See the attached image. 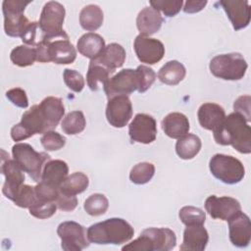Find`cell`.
Here are the masks:
<instances>
[{"mask_svg": "<svg viewBox=\"0 0 251 251\" xmlns=\"http://www.w3.org/2000/svg\"><path fill=\"white\" fill-rule=\"evenodd\" d=\"M247 123L240 114H229L213 131L215 141L221 145H231L243 154L251 153V128Z\"/></svg>", "mask_w": 251, "mask_h": 251, "instance_id": "cell-1", "label": "cell"}, {"mask_svg": "<svg viewBox=\"0 0 251 251\" xmlns=\"http://www.w3.org/2000/svg\"><path fill=\"white\" fill-rule=\"evenodd\" d=\"M86 234L91 243L119 245L129 241L134 234V229L126 220L111 218L91 225Z\"/></svg>", "mask_w": 251, "mask_h": 251, "instance_id": "cell-2", "label": "cell"}, {"mask_svg": "<svg viewBox=\"0 0 251 251\" xmlns=\"http://www.w3.org/2000/svg\"><path fill=\"white\" fill-rule=\"evenodd\" d=\"M175 232L167 227H149L138 238L125 245L122 250L130 251H170L176 247Z\"/></svg>", "mask_w": 251, "mask_h": 251, "instance_id": "cell-3", "label": "cell"}, {"mask_svg": "<svg viewBox=\"0 0 251 251\" xmlns=\"http://www.w3.org/2000/svg\"><path fill=\"white\" fill-rule=\"evenodd\" d=\"M36 48V61L40 63L53 62L58 65H67L75 62L76 50L69 38L44 39Z\"/></svg>", "mask_w": 251, "mask_h": 251, "instance_id": "cell-4", "label": "cell"}, {"mask_svg": "<svg viewBox=\"0 0 251 251\" xmlns=\"http://www.w3.org/2000/svg\"><path fill=\"white\" fill-rule=\"evenodd\" d=\"M12 155L25 173L36 182L41 179L42 170L50 156L45 152H37L27 143H17L12 147Z\"/></svg>", "mask_w": 251, "mask_h": 251, "instance_id": "cell-5", "label": "cell"}, {"mask_svg": "<svg viewBox=\"0 0 251 251\" xmlns=\"http://www.w3.org/2000/svg\"><path fill=\"white\" fill-rule=\"evenodd\" d=\"M247 67L248 65L240 53L217 55L209 64L212 75L225 80H239L243 78Z\"/></svg>", "mask_w": 251, "mask_h": 251, "instance_id": "cell-6", "label": "cell"}, {"mask_svg": "<svg viewBox=\"0 0 251 251\" xmlns=\"http://www.w3.org/2000/svg\"><path fill=\"white\" fill-rule=\"evenodd\" d=\"M211 174L226 184H235L245 176L243 164L233 156L215 154L209 162Z\"/></svg>", "mask_w": 251, "mask_h": 251, "instance_id": "cell-7", "label": "cell"}, {"mask_svg": "<svg viewBox=\"0 0 251 251\" xmlns=\"http://www.w3.org/2000/svg\"><path fill=\"white\" fill-rule=\"evenodd\" d=\"M65 15V8L59 2L49 1L43 6L38 23L45 39L69 38V35L63 29Z\"/></svg>", "mask_w": 251, "mask_h": 251, "instance_id": "cell-8", "label": "cell"}, {"mask_svg": "<svg viewBox=\"0 0 251 251\" xmlns=\"http://www.w3.org/2000/svg\"><path fill=\"white\" fill-rule=\"evenodd\" d=\"M31 1L4 0L2 11L4 15V30L11 37H22L24 31L30 24L24 15L25 7Z\"/></svg>", "mask_w": 251, "mask_h": 251, "instance_id": "cell-9", "label": "cell"}, {"mask_svg": "<svg viewBox=\"0 0 251 251\" xmlns=\"http://www.w3.org/2000/svg\"><path fill=\"white\" fill-rule=\"evenodd\" d=\"M57 234L61 238V247L65 251H80L89 246L84 226L76 222L61 223L58 226Z\"/></svg>", "mask_w": 251, "mask_h": 251, "instance_id": "cell-10", "label": "cell"}, {"mask_svg": "<svg viewBox=\"0 0 251 251\" xmlns=\"http://www.w3.org/2000/svg\"><path fill=\"white\" fill-rule=\"evenodd\" d=\"M139 81L136 70L124 69L110 77L104 85V91L108 99L117 95H129L138 90Z\"/></svg>", "mask_w": 251, "mask_h": 251, "instance_id": "cell-11", "label": "cell"}, {"mask_svg": "<svg viewBox=\"0 0 251 251\" xmlns=\"http://www.w3.org/2000/svg\"><path fill=\"white\" fill-rule=\"evenodd\" d=\"M128 135L133 142L149 144L157 136V124L155 119L147 114L138 113L128 126Z\"/></svg>", "mask_w": 251, "mask_h": 251, "instance_id": "cell-12", "label": "cell"}, {"mask_svg": "<svg viewBox=\"0 0 251 251\" xmlns=\"http://www.w3.org/2000/svg\"><path fill=\"white\" fill-rule=\"evenodd\" d=\"M132 117V105L126 95H117L108 99L106 118L114 127H124Z\"/></svg>", "mask_w": 251, "mask_h": 251, "instance_id": "cell-13", "label": "cell"}, {"mask_svg": "<svg viewBox=\"0 0 251 251\" xmlns=\"http://www.w3.org/2000/svg\"><path fill=\"white\" fill-rule=\"evenodd\" d=\"M133 48L138 60L148 65L158 63L165 55V47L160 40L142 34L135 37Z\"/></svg>", "mask_w": 251, "mask_h": 251, "instance_id": "cell-14", "label": "cell"}, {"mask_svg": "<svg viewBox=\"0 0 251 251\" xmlns=\"http://www.w3.org/2000/svg\"><path fill=\"white\" fill-rule=\"evenodd\" d=\"M205 209L213 219L228 221L241 211V206L240 203L232 197L211 195L205 201Z\"/></svg>", "mask_w": 251, "mask_h": 251, "instance_id": "cell-15", "label": "cell"}, {"mask_svg": "<svg viewBox=\"0 0 251 251\" xmlns=\"http://www.w3.org/2000/svg\"><path fill=\"white\" fill-rule=\"evenodd\" d=\"M1 173L5 176V182L3 184L2 192L8 199L13 201L19 189L24 184V171L15 160H11L10 158L4 160L2 158Z\"/></svg>", "mask_w": 251, "mask_h": 251, "instance_id": "cell-16", "label": "cell"}, {"mask_svg": "<svg viewBox=\"0 0 251 251\" xmlns=\"http://www.w3.org/2000/svg\"><path fill=\"white\" fill-rule=\"evenodd\" d=\"M227 222L230 242L239 248L248 246L251 240V222L249 217L240 211Z\"/></svg>", "mask_w": 251, "mask_h": 251, "instance_id": "cell-17", "label": "cell"}, {"mask_svg": "<svg viewBox=\"0 0 251 251\" xmlns=\"http://www.w3.org/2000/svg\"><path fill=\"white\" fill-rule=\"evenodd\" d=\"M226 13L235 30L245 28L250 23V5L247 0H221L218 2Z\"/></svg>", "mask_w": 251, "mask_h": 251, "instance_id": "cell-18", "label": "cell"}, {"mask_svg": "<svg viewBox=\"0 0 251 251\" xmlns=\"http://www.w3.org/2000/svg\"><path fill=\"white\" fill-rule=\"evenodd\" d=\"M68 174L69 167L65 161L50 159L43 167L40 181L51 187L60 189L62 183L67 178Z\"/></svg>", "mask_w": 251, "mask_h": 251, "instance_id": "cell-19", "label": "cell"}, {"mask_svg": "<svg viewBox=\"0 0 251 251\" xmlns=\"http://www.w3.org/2000/svg\"><path fill=\"white\" fill-rule=\"evenodd\" d=\"M197 117L203 128L215 131L226 118V112L216 103H204L199 107Z\"/></svg>", "mask_w": 251, "mask_h": 251, "instance_id": "cell-20", "label": "cell"}, {"mask_svg": "<svg viewBox=\"0 0 251 251\" xmlns=\"http://www.w3.org/2000/svg\"><path fill=\"white\" fill-rule=\"evenodd\" d=\"M209 234L202 226H187L183 231L181 251H203L208 243Z\"/></svg>", "mask_w": 251, "mask_h": 251, "instance_id": "cell-21", "label": "cell"}, {"mask_svg": "<svg viewBox=\"0 0 251 251\" xmlns=\"http://www.w3.org/2000/svg\"><path fill=\"white\" fill-rule=\"evenodd\" d=\"M162 129L171 138L178 139L188 133L190 126L185 115L178 112L168 114L161 123Z\"/></svg>", "mask_w": 251, "mask_h": 251, "instance_id": "cell-22", "label": "cell"}, {"mask_svg": "<svg viewBox=\"0 0 251 251\" xmlns=\"http://www.w3.org/2000/svg\"><path fill=\"white\" fill-rule=\"evenodd\" d=\"M163 21L160 12L152 7H145L137 15L136 26L140 34L147 36L157 32L161 28Z\"/></svg>", "mask_w": 251, "mask_h": 251, "instance_id": "cell-23", "label": "cell"}, {"mask_svg": "<svg viewBox=\"0 0 251 251\" xmlns=\"http://www.w3.org/2000/svg\"><path fill=\"white\" fill-rule=\"evenodd\" d=\"M76 47L82 56L94 60L102 54L106 45L105 40L101 35L95 32H87L80 36L76 43Z\"/></svg>", "mask_w": 251, "mask_h": 251, "instance_id": "cell-24", "label": "cell"}, {"mask_svg": "<svg viewBox=\"0 0 251 251\" xmlns=\"http://www.w3.org/2000/svg\"><path fill=\"white\" fill-rule=\"evenodd\" d=\"M94 60L114 73L116 69L124 65L126 61V50L118 43H110L105 47L102 54Z\"/></svg>", "mask_w": 251, "mask_h": 251, "instance_id": "cell-25", "label": "cell"}, {"mask_svg": "<svg viewBox=\"0 0 251 251\" xmlns=\"http://www.w3.org/2000/svg\"><path fill=\"white\" fill-rule=\"evenodd\" d=\"M39 106L51 129L53 130L56 128L65 114V107L62 99L55 96H48L39 103Z\"/></svg>", "mask_w": 251, "mask_h": 251, "instance_id": "cell-26", "label": "cell"}, {"mask_svg": "<svg viewBox=\"0 0 251 251\" xmlns=\"http://www.w3.org/2000/svg\"><path fill=\"white\" fill-rule=\"evenodd\" d=\"M184 66L176 60L167 62L158 72V78L161 82L168 85L178 84L185 76Z\"/></svg>", "mask_w": 251, "mask_h": 251, "instance_id": "cell-27", "label": "cell"}, {"mask_svg": "<svg viewBox=\"0 0 251 251\" xmlns=\"http://www.w3.org/2000/svg\"><path fill=\"white\" fill-rule=\"evenodd\" d=\"M111 74H113V72L109 69L98 63L96 60H91L86 74V81L90 90L97 91L101 86L104 87L105 83L110 78Z\"/></svg>", "mask_w": 251, "mask_h": 251, "instance_id": "cell-28", "label": "cell"}, {"mask_svg": "<svg viewBox=\"0 0 251 251\" xmlns=\"http://www.w3.org/2000/svg\"><path fill=\"white\" fill-rule=\"evenodd\" d=\"M103 11L95 4L84 6L79 13V24L81 27L88 31L98 29L103 24Z\"/></svg>", "mask_w": 251, "mask_h": 251, "instance_id": "cell-29", "label": "cell"}, {"mask_svg": "<svg viewBox=\"0 0 251 251\" xmlns=\"http://www.w3.org/2000/svg\"><path fill=\"white\" fill-rule=\"evenodd\" d=\"M201 146V139L197 135L187 133L176 141V152L180 159L190 160L199 153Z\"/></svg>", "mask_w": 251, "mask_h": 251, "instance_id": "cell-30", "label": "cell"}, {"mask_svg": "<svg viewBox=\"0 0 251 251\" xmlns=\"http://www.w3.org/2000/svg\"><path fill=\"white\" fill-rule=\"evenodd\" d=\"M88 184L89 180L87 176L81 172H75L67 176L62 183L60 190L67 194L76 195L83 192L88 187Z\"/></svg>", "mask_w": 251, "mask_h": 251, "instance_id": "cell-31", "label": "cell"}, {"mask_svg": "<svg viewBox=\"0 0 251 251\" xmlns=\"http://www.w3.org/2000/svg\"><path fill=\"white\" fill-rule=\"evenodd\" d=\"M10 59L14 65L19 67L31 66L37 59L36 48L27 45L17 46L11 51Z\"/></svg>", "mask_w": 251, "mask_h": 251, "instance_id": "cell-32", "label": "cell"}, {"mask_svg": "<svg viewBox=\"0 0 251 251\" xmlns=\"http://www.w3.org/2000/svg\"><path fill=\"white\" fill-rule=\"evenodd\" d=\"M86 125L84 115L81 111H73L66 115L62 121V129L65 133L75 135L80 133Z\"/></svg>", "mask_w": 251, "mask_h": 251, "instance_id": "cell-33", "label": "cell"}, {"mask_svg": "<svg viewBox=\"0 0 251 251\" xmlns=\"http://www.w3.org/2000/svg\"><path fill=\"white\" fill-rule=\"evenodd\" d=\"M155 174V167L152 163L141 162L132 167L129 173V179L135 184H145L151 180Z\"/></svg>", "mask_w": 251, "mask_h": 251, "instance_id": "cell-34", "label": "cell"}, {"mask_svg": "<svg viewBox=\"0 0 251 251\" xmlns=\"http://www.w3.org/2000/svg\"><path fill=\"white\" fill-rule=\"evenodd\" d=\"M109 207V201L104 194L94 193L91 194L85 201L83 208L90 216H101L106 213Z\"/></svg>", "mask_w": 251, "mask_h": 251, "instance_id": "cell-35", "label": "cell"}, {"mask_svg": "<svg viewBox=\"0 0 251 251\" xmlns=\"http://www.w3.org/2000/svg\"><path fill=\"white\" fill-rule=\"evenodd\" d=\"M179 220L182 224L187 226H202L205 223V212L197 207L184 206L178 212Z\"/></svg>", "mask_w": 251, "mask_h": 251, "instance_id": "cell-36", "label": "cell"}, {"mask_svg": "<svg viewBox=\"0 0 251 251\" xmlns=\"http://www.w3.org/2000/svg\"><path fill=\"white\" fill-rule=\"evenodd\" d=\"M21 38L25 44L37 47L45 39V35L40 29L38 22H30Z\"/></svg>", "mask_w": 251, "mask_h": 251, "instance_id": "cell-37", "label": "cell"}, {"mask_svg": "<svg viewBox=\"0 0 251 251\" xmlns=\"http://www.w3.org/2000/svg\"><path fill=\"white\" fill-rule=\"evenodd\" d=\"M29 214L37 219H48L52 217L57 210L55 202L37 200L29 208Z\"/></svg>", "mask_w": 251, "mask_h": 251, "instance_id": "cell-38", "label": "cell"}, {"mask_svg": "<svg viewBox=\"0 0 251 251\" xmlns=\"http://www.w3.org/2000/svg\"><path fill=\"white\" fill-rule=\"evenodd\" d=\"M35 189L33 186L23 184L22 187L19 189L16 197L14 198L13 202L21 207V208H29L31 205L34 204L36 201Z\"/></svg>", "mask_w": 251, "mask_h": 251, "instance_id": "cell-39", "label": "cell"}, {"mask_svg": "<svg viewBox=\"0 0 251 251\" xmlns=\"http://www.w3.org/2000/svg\"><path fill=\"white\" fill-rule=\"evenodd\" d=\"M40 142L43 148L47 151H56L63 148L66 144V138L59 132L54 130H49L40 138Z\"/></svg>", "mask_w": 251, "mask_h": 251, "instance_id": "cell-40", "label": "cell"}, {"mask_svg": "<svg viewBox=\"0 0 251 251\" xmlns=\"http://www.w3.org/2000/svg\"><path fill=\"white\" fill-rule=\"evenodd\" d=\"M136 72H137L138 81H139V86L137 91L140 93H143L147 91L151 87V85L154 83L156 79V74L153 71V69L144 65L138 66L136 69Z\"/></svg>", "mask_w": 251, "mask_h": 251, "instance_id": "cell-41", "label": "cell"}, {"mask_svg": "<svg viewBox=\"0 0 251 251\" xmlns=\"http://www.w3.org/2000/svg\"><path fill=\"white\" fill-rule=\"evenodd\" d=\"M150 5L152 8L161 11L167 17H175L181 9L183 5L182 0H172V1H150Z\"/></svg>", "mask_w": 251, "mask_h": 251, "instance_id": "cell-42", "label": "cell"}, {"mask_svg": "<svg viewBox=\"0 0 251 251\" xmlns=\"http://www.w3.org/2000/svg\"><path fill=\"white\" fill-rule=\"evenodd\" d=\"M66 85L74 92H80L84 87V79L80 73L75 70L66 69L63 74Z\"/></svg>", "mask_w": 251, "mask_h": 251, "instance_id": "cell-43", "label": "cell"}, {"mask_svg": "<svg viewBox=\"0 0 251 251\" xmlns=\"http://www.w3.org/2000/svg\"><path fill=\"white\" fill-rule=\"evenodd\" d=\"M35 189V195L37 200L40 201H51V202H55L60 189L58 188H54L51 187L45 183H43L42 181H39L36 186H34Z\"/></svg>", "mask_w": 251, "mask_h": 251, "instance_id": "cell-44", "label": "cell"}, {"mask_svg": "<svg viewBox=\"0 0 251 251\" xmlns=\"http://www.w3.org/2000/svg\"><path fill=\"white\" fill-rule=\"evenodd\" d=\"M55 203L60 210L65 212H71V211H74L77 206V199L75 195L67 194L60 190L55 200Z\"/></svg>", "mask_w": 251, "mask_h": 251, "instance_id": "cell-45", "label": "cell"}, {"mask_svg": "<svg viewBox=\"0 0 251 251\" xmlns=\"http://www.w3.org/2000/svg\"><path fill=\"white\" fill-rule=\"evenodd\" d=\"M6 97L12 104L20 108H26L28 106V99L24 89L20 87L12 88L6 92Z\"/></svg>", "mask_w": 251, "mask_h": 251, "instance_id": "cell-46", "label": "cell"}, {"mask_svg": "<svg viewBox=\"0 0 251 251\" xmlns=\"http://www.w3.org/2000/svg\"><path fill=\"white\" fill-rule=\"evenodd\" d=\"M233 109L235 113L240 114L245 118L247 122L250 121V96L242 95L239 96L233 104Z\"/></svg>", "mask_w": 251, "mask_h": 251, "instance_id": "cell-47", "label": "cell"}, {"mask_svg": "<svg viewBox=\"0 0 251 251\" xmlns=\"http://www.w3.org/2000/svg\"><path fill=\"white\" fill-rule=\"evenodd\" d=\"M207 4V1H198V0H187L184 3L183 11L188 14H193L201 11Z\"/></svg>", "mask_w": 251, "mask_h": 251, "instance_id": "cell-48", "label": "cell"}]
</instances>
